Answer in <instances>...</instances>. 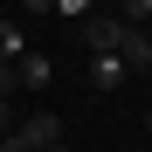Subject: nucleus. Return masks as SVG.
Segmentation results:
<instances>
[{
    "label": "nucleus",
    "instance_id": "nucleus-1",
    "mask_svg": "<svg viewBox=\"0 0 152 152\" xmlns=\"http://www.w3.org/2000/svg\"><path fill=\"white\" fill-rule=\"evenodd\" d=\"M76 42H83V56H124V69H132V76L152 69V35L132 28L124 14H104V7H97L90 21H76Z\"/></svg>",
    "mask_w": 152,
    "mask_h": 152
},
{
    "label": "nucleus",
    "instance_id": "nucleus-2",
    "mask_svg": "<svg viewBox=\"0 0 152 152\" xmlns=\"http://www.w3.org/2000/svg\"><path fill=\"white\" fill-rule=\"evenodd\" d=\"M21 132H28V145H35V152H48V145H62V118H56V111H35Z\"/></svg>",
    "mask_w": 152,
    "mask_h": 152
},
{
    "label": "nucleus",
    "instance_id": "nucleus-3",
    "mask_svg": "<svg viewBox=\"0 0 152 152\" xmlns=\"http://www.w3.org/2000/svg\"><path fill=\"white\" fill-rule=\"evenodd\" d=\"M124 76H132V69H124V56H90V83H97V90H118Z\"/></svg>",
    "mask_w": 152,
    "mask_h": 152
},
{
    "label": "nucleus",
    "instance_id": "nucleus-4",
    "mask_svg": "<svg viewBox=\"0 0 152 152\" xmlns=\"http://www.w3.org/2000/svg\"><path fill=\"white\" fill-rule=\"evenodd\" d=\"M14 76H21V90H48V76H56V69H48V56H35V48H28V56L14 62Z\"/></svg>",
    "mask_w": 152,
    "mask_h": 152
},
{
    "label": "nucleus",
    "instance_id": "nucleus-5",
    "mask_svg": "<svg viewBox=\"0 0 152 152\" xmlns=\"http://www.w3.org/2000/svg\"><path fill=\"white\" fill-rule=\"evenodd\" d=\"M21 56H28V28L0 14V62H21Z\"/></svg>",
    "mask_w": 152,
    "mask_h": 152
},
{
    "label": "nucleus",
    "instance_id": "nucleus-6",
    "mask_svg": "<svg viewBox=\"0 0 152 152\" xmlns=\"http://www.w3.org/2000/svg\"><path fill=\"white\" fill-rule=\"evenodd\" d=\"M56 14L76 28V21H90V14H97V0H56Z\"/></svg>",
    "mask_w": 152,
    "mask_h": 152
},
{
    "label": "nucleus",
    "instance_id": "nucleus-7",
    "mask_svg": "<svg viewBox=\"0 0 152 152\" xmlns=\"http://www.w3.org/2000/svg\"><path fill=\"white\" fill-rule=\"evenodd\" d=\"M118 14L132 21V28H145V21H152V0H118Z\"/></svg>",
    "mask_w": 152,
    "mask_h": 152
},
{
    "label": "nucleus",
    "instance_id": "nucleus-8",
    "mask_svg": "<svg viewBox=\"0 0 152 152\" xmlns=\"http://www.w3.org/2000/svg\"><path fill=\"white\" fill-rule=\"evenodd\" d=\"M14 7H21V14H35V21H48V14H56V0H14Z\"/></svg>",
    "mask_w": 152,
    "mask_h": 152
},
{
    "label": "nucleus",
    "instance_id": "nucleus-9",
    "mask_svg": "<svg viewBox=\"0 0 152 152\" xmlns=\"http://www.w3.org/2000/svg\"><path fill=\"white\" fill-rule=\"evenodd\" d=\"M0 97H21V76H14V62H0Z\"/></svg>",
    "mask_w": 152,
    "mask_h": 152
},
{
    "label": "nucleus",
    "instance_id": "nucleus-10",
    "mask_svg": "<svg viewBox=\"0 0 152 152\" xmlns=\"http://www.w3.org/2000/svg\"><path fill=\"white\" fill-rule=\"evenodd\" d=\"M0 152H35V145H28V132H21V124H14V132L0 138Z\"/></svg>",
    "mask_w": 152,
    "mask_h": 152
},
{
    "label": "nucleus",
    "instance_id": "nucleus-11",
    "mask_svg": "<svg viewBox=\"0 0 152 152\" xmlns=\"http://www.w3.org/2000/svg\"><path fill=\"white\" fill-rule=\"evenodd\" d=\"M14 132V97H0V138Z\"/></svg>",
    "mask_w": 152,
    "mask_h": 152
},
{
    "label": "nucleus",
    "instance_id": "nucleus-12",
    "mask_svg": "<svg viewBox=\"0 0 152 152\" xmlns=\"http://www.w3.org/2000/svg\"><path fill=\"white\" fill-rule=\"evenodd\" d=\"M145 124H152V111H145Z\"/></svg>",
    "mask_w": 152,
    "mask_h": 152
}]
</instances>
